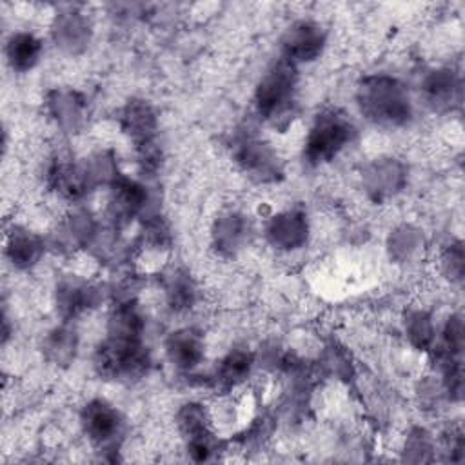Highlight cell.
Instances as JSON below:
<instances>
[{"mask_svg":"<svg viewBox=\"0 0 465 465\" xmlns=\"http://www.w3.org/2000/svg\"><path fill=\"white\" fill-rule=\"evenodd\" d=\"M407 182L405 165L394 158H380L361 171V183L367 196L383 202L398 194Z\"/></svg>","mask_w":465,"mask_h":465,"instance_id":"obj_11","label":"cell"},{"mask_svg":"<svg viewBox=\"0 0 465 465\" xmlns=\"http://www.w3.org/2000/svg\"><path fill=\"white\" fill-rule=\"evenodd\" d=\"M143 243L156 247V249H163L169 247L171 243V229L167 225V222L163 220V216L160 214H149L143 216Z\"/></svg>","mask_w":465,"mask_h":465,"instance_id":"obj_29","label":"cell"},{"mask_svg":"<svg viewBox=\"0 0 465 465\" xmlns=\"http://www.w3.org/2000/svg\"><path fill=\"white\" fill-rule=\"evenodd\" d=\"M327 44L323 25L314 20H298L291 24L282 36V58L298 65L320 58Z\"/></svg>","mask_w":465,"mask_h":465,"instance_id":"obj_8","label":"cell"},{"mask_svg":"<svg viewBox=\"0 0 465 465\" xmlns=\"http://www.w3.org/2000/svg\"><path fill=\"white\" fill-rule=\"evenodd\" d=\"M420 91L430 109L449 111L461 100V80L452 69L440 67L423 76Z\"/></svg>","mask_w":465,"mask_h":465,"instance_id":"obj_15","label":"cell"},{"mask_svg":"<svg viewBox=\"0 0 465 465\" xmlns=\"http://www.w3.org/2000/svg\"><path fill=\"white\" fill-rule=\"evenodd\" d=\"M111 196L107 203V214L116 227L127 225L133 218L143 214L147 207V189L143 183L120 174L109 187Z\"/></svg>","mask_w":465,"mask_h":465,"instance_id":"obj_10","label":"cell"},{"mask_svg":"<svg viewBox=\"0 0 465 465\" xmlns=\"http://www.w3.org/2000/svg\"><path fill=\"white\" fill-rule=\"evenodd\" d=\"M44 356L56 367H67L73 363L78 351V334L69 325H58L44 338Z\"/></svg>","mask_w":465,"mask_h":465,"instance_id":"obj_24","label":"cell"},{"mask_svg":"<svg viewBox=\"0 0 465 465\" xmlns=\"http://www.w3.org/2000/svg\"><path fill=\"white\" fill-rule=\"evenodd\" d=\"M98 236V225L89 213L74 211L65 216V220L56 229V243L62 249L74 251L91 247Z\"/></svg>","mask_w":465,"mask_h":465,"instance_id":"obj_21","label":"cell"},{"mask_svg":"<svg viewBox=\"0 0 465 465\" xmlns=\"http://www.w3.org/2000/svg\"><path fill=\"white\" fill-rule=\"evenodd\" d=\"M463 245L461 242H450L447 249L441 252V269L450 282L463 280Z\"/></svg>","mask_w":465,"mask_h":465,"instance_id":"obj_30","label":"cell"},{"mask_svg":"<svg viewBox=\"0 0 465 465\" xmlns=\"http://www.w3.org/2000/svg\"><path fill=\"white\" fill-rule=\"evenodd\" d=\"M267 242L278 251H296L307 243L309 220L302 209H285L269 218L265 225Z\"/></svg>","mask_w":465,"mask_h":465,"instance_id":"obj_12","label":"cell"},{"mask_svg":"<svg viewBox=\"0 0 465 465\" xmlns=\"http://www.w3.org/2000/svg\"><path fill=\"white\" fill-rule=\"evenodd\" d=\"M465 329H463V320L460 314H452L441 331V343H434V347L454 354V356H461L463 351V341H465Z\"/></svg>","mask_w":465,"mask_h":465,"instance_id":"obj_27","label":"cell"},{"mask_svg":"<svg viewBox=\"0 0 465 465\" xmlns=\"http://www.w3.org/2000/svg\"><path fill=\"white\" fill-rule=\"evenodd\" d=\"M176 425L185 440L187 454L194 461H207L216 450V438L207 409L198 401L183 403L176 412Z\"/></svg>","mask_w":465,"mask_h":465,"instance_id":"obj_5","label":"cell"},{"mask_svg":"<svg viewBox=\"0 0 465 465\" xmlns=\"http://www.w3.org/2000/svg\"><path fill=\"white\" fill-rule=\"evenodd\" d=\"M416 249H418V234H416L414 229L403 225V227H398L391 234L389 251H391L392 258H396L400 262H405L414 254Z\"/></svg>","mask_w":465,"mask_h":465,"instance_id":"obj_28","label":"cell"},{"mask_svg":"<svg viewBox=\"0 0 465 465\" xmlns=\"http://www.w3.org/2000/svg\"><path fill=\"white\" fill-rule=\"evenodd\" d=\"M44 249H45L44 240L24 227H13L5 234L4 252L15 269L27 271L35 267L40 262Z\"/></svg>","mask_w":465,"mask_h":465,"instance_id":"obj_20","label":"cell"},{"mask_svg":"<svg viewBox=\"0 0 465 465\" xmlns=\"http://www.w3.org/2000/svg\"><path fill=\"white\" fill-rule=\"evenodd\" d=\"M54 302L58 314L64 322H69L91 307H96L102 302V291L85 280L67 276L58 282Z\"/></svg>","mask_w":465,"mask_h":465,"instance_id":"obj_13","label":"cell"},{"mask_svg":"<svg viewBox=\"0 0 465 465\" xmlns=\"http://www.w3.org/2000/svg\"><path fill=\"white\" fill-rule=\"evenodd\" d=\"M91 20L78 9H67L54 16L51 36L54 45L67 54L82 53L91 42Z\"/></svg>","mask_w":465,"mask_h":465,"instance_id":"obj_14","label":"cell"},{"mask_svg":"<svg viewBox=\"0 0 465 465\" xmlns=\"http://www.w3.org/2000/svg\"><path fill=\"white\" fill-rule=\"evenodd\" d=\"M405 334L409 343L418 351H430L436 343L432 318L425 311H412L405 318Z\"/></svg>","mask_w":465,"mask_h":465,"instance_id":"obj_26","label":"cell"},{"mask_svg":"<svg viewBox=\"0 0 465 465\" xmlns=\"http://www.w3.org/2000/svg\"><path fill=\"white\" fill-rule=\"evenodd\" d=\"M45 107L64 133H78L85 122L87 100L74 89H51L45 96Z\"/></svg>","mask_w":465,"mask_h":465,"instance_id":"obj_16","label":"cell"},{"mask_svg":"<svg viewBox=\"0 0 465 465\" xmlns=\"http://www.w3.org/2000/svg\"><path fill=\"white\" fill-rule=\"evenodd\" d=\"M5 60L16 73L31 71L42 58V40L29 31L11 33L5 40Z\"/></svg>","mask_w":465,"mask_h":465,"instance_id":"obj_22","label":"cell"},{"mask_svg":"<svg viewBox=\"0 0 465 465\" xmlns=\"http://www.w3.org/2000/svg\"><path fill=\"white\" fill-rule=\"evenodd\" d=\"M165 302L171 311L183 312L189 311L198 298V289L191 274L183 269H173L165 276Z\"/></svg>","mask_w":465,"mask_h":465,"instance_id":"obj_25","label":"cell"},{"mask_svg":"<svg viewBox=\"0 0 465 465\" xmlns=\"http://www.w3.org/2000/svg\"><path fill=\"white\" fill-rule=\"evenodd\" d=\"M151 365L143 338L105 336L94 352V369L104 378L131 381L142 378Z\"/></svg>","mask_w":465,"mask_h":465,"instance_id":"obj_4","label":"cell"},{"mask_svg":"<svg viewBox=\"0 0 465 465\" xmlns=\"http://www.w3.org/2000/svg\"><path fill=\"white\" fill-rule=\"evenodd\" d=\"M203 354V338L196 329H178L165 340V356L178 371L196 369L202 363Z\"/></svg>","mask_w":465,"mask_h":465,"instance_id":"obj_18","label":"cell"},{"mask_svg":"<svg viewBox=\"0 0 465 465\" xmlns=\"http://www.w3.org/2000/svg\"><path fill=\"white\" fill-rule=\"evenodd\" d=\"M120 129L127 134L134 147L156 140L158 116L154 107L143 98H131L120 111Z\"/></svg>","mask_w":465,"mask_h":465,"instance_id":"obj_17","label":"cell"},{"mask_svg":"<svg viewBox=\"0 0 465 465\" xmlns=\"http://www.w3.org/2000/svg\"><path fill=\"white\" fill-rule=\"evenodd\" d=\"M254 367V354L245 349L229 351L218 363L214 372V381L220 389H234L242 385Z\"/></svg>","mask_w":465,"mask_h":465,"instance_id":"obj_23","label":"cell"},{"mask_svg":"<svg viewBox=\"0 0 465 465\" xmlns=\"http://www.w3.org/2000/svg\"><path fill=\"white\" fill-rule=\"evenodd\" d=\"M45 183L60 198L67 202L82 200L94 185L85 163H76L71 158H54L45 171Z\"/></svg>","mask_w":465,"mask_h":465,"instance_id":"obj_9","label":"cell"},{"mask_svg":"<svg viewBox=\"0 0 465 465\" xmlns=\"http://www.w3.org/2000/svg\"><path fill=\"white\" fill-rule=\"evenodd\" d=\"M298 69L282 56L263 73L254 91L258 114L276 129H285L296 109Z\"/></svg>","mask_w":465,"mask_h":465,"instance_id":"obj_2","label":"cell"},{"mask_svg":"<svg viewBox=\"0 0 465 465\" xmlns=\"http://www.w3.org/2000/svg\"><path fill=\"white\" fill-rule=\"evenodd\" d=\"M238 167L256 182L269 183L282 176V162L271 143L254 134H243L232 147Z\"/></svg>","mask_w":465,"mask_h":465,"instance_id":"obj_7","label":"cell"},{"mask_svg":"<svg viewBox=\"0 0 465 465\" xmlns=\"http://www.w3.org/2000/svg\"><path fill=\"white\" fill-rule=\"evenodd\" d=\"M84 434L102 450H116L124 434V418L116 407L105 400H91L80 412Z\"/></svg>","mask_w":465,"mask_h":465,"instance_id":"obj_6","label":"cell"},{"mask_svg":"<svg viewBox=\"0 0 465 465\" xmlns=\"http://www.w3.org/2000/svg\"><path fill=\"white\" fill-rule=\"evenodd\" d=\"M360 113L381 127H403L412 118V102L407 87L389 74L363 76L356 87Z\"/></svg>","mask_w":465,"mask_h":465,"instance_id":"obj_1","label":"cell"},{"mask_svg":"<svg viewBox=\"0 0 465 465\" xmlns=\"http://www.w3.org/2000/svg\"><path fill=\"white\" fill-rule=\"evenodd\" d=\"M354 134L356 127L345 113L338 109L318 113L303 143L305 162L312 167L329 163L352 142Z\"/></svg>","mask_w":465,"mask_h":465,"instance_id":"obj_3","label":"cell"},{"mask_svg":"<svg viewBox=\"0 0 465 465\" xmlns=\"http://www.w3.org/2000/svg\"><path fill=\"white\" fill-rule=\"evenodd\" d=\"M249 220L238 211H227L213 223V245L222 256H234L249 240Z\"/></svg>","mask_w":465,"mask_h":465,"instance_id":"obj_19","label":"cell"}]
</instances>
